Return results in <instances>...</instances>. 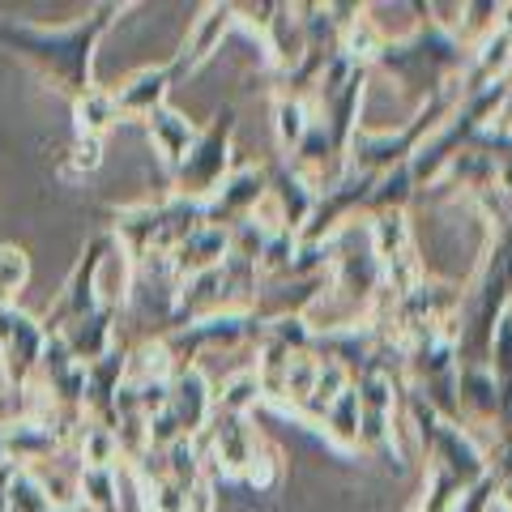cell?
I'll list each match as a JSON object with an SVG mask.
<instances>
[{"label":"cell","instance_id":"18","mask_svg":"<svg viewBox=\"0 0 512 512\" xmlns=\"http://www.w3.org/2000/svg\"><path fill=\"white\" fill-rule=\"evenodd\" d=\"M274 124H278V141L286 150H299V141L308 137V124H312V111L295 94H278L274 99Z\"/></svg>","mask_w":512,"mask_h":512},{"label":"cell","instance_id":"25","mask_svg":"<svg viewBox=\"0 0 512 512\" xmlns=\"http://www.w3.org/2000/svg\"><path fill=\"white\" fill-rule=\"evenodd\" d=\"M508 286H512V269H508Z\"/></svg>","mask_w":512,"mask_h":512},{"label":"cell","instance_id":"19","mask_svg":"<svg viewBox=\"0 0 512 512\" xmlns=\"http://www.w3.org/2000/svg\"><path fill=\"white\" fill-rule=\"evenodd\" d=\"M77 495H82V508H99V512H111L120 500V478H116V470H90V466H82V474H77Z\"/></svg>","mask_w":512,"mask_h":512},{"label":"cell","instance_id":"23","mask_svg":"<svg viewBox=\"0 0 512 512\" xmlns=\"http://www.w3.org/2000/svg\"><path fill=\"white\" fill-rule=\"evenodd\" d=\"M500 124H512V90H508V103H504V120Z\"/></svg>","mask_w":512,"mask_h":512},{"label":"cell","instance_id":"3","mask_svg":"<svg viewBox=\"0 0 512 512\" xmlns=\"http://www.w3.org/2000/svg\"><path fill=\"white\" fill-rule=\"evenodd\" d=\"M116 235L111 231H103V235H94L90 244H86V252L77 256V265H73V274L64 278V286H60V295H56V303L47 308V316L39 320L43 325V333L52 338V333H60L64 325H73V320H82V316H90L94 308H103V291H99V278H103V265H107V256H116Z\"/></svg>","mask_w":512,"mask_h":512},{"label":"cell","instance_id":"22","mask_svg":"<svg viewBox=\"0 0 512 512\" xmlns=\"http://www.w3.org/2000/svg\"><path fill=\"white\" fill-rule=\"evenodd\" d=\"M99 158H103V141L99 137H73L69 158H64V175H86V171L99 167Z\"/></svg>","mask_w":512,"mask_h":512},{"label":"cell","instance_id":"7","mask_svg":"<svg viewBox=\"0 0 512 512\" xmlns=\"http://www.w3.org/2000/svg\"><path fill=\"white\" fill-rule=\"evenodd\" d=\"M227 256H231V231L201 222V227L192 231L188 239H180V244L167 252V261H171L175 286H180L188 278H201V274H210V269H218Z\"/></svg>","mask_w":512,"mask_h":512},{"label":"cell","instance_id":"16","mask_svg":"<svg viewBox=\"0 0 512 512\" xmlns=\"http://www.w3.org/2000/svg\"><path fill=\"white\" fill-rule=\"evenodd\" d=\"M5 504H9V512H52V500H47L39 474L26 466H18L5 478Z\"/></svg>","mask_w":512,"mask_h":512},{"label":"cell","instance_id":"20","mask_svg":"<svg viewBox=\"0 0 512 512\" xmlns=\"http://www.w3.org/2000/svg\"><path fill=\"white\" fill-rule=\"evenodd\" d=\"M261 380H256V367L252 372H235L227 384H222V393H214V410L222 414H244L248 419V410L261 402Z\"/></svg>","mask_w":512,"mask_h":512},{"label":"cell","instance_id":"9","mask_svg":"<svg viewBox=\"0 0 512 512\" xmlns=\"http://www.w3.org/2000/svg\"><path fill=\"white\" fill-rule=\"evenodd\" d=\"M175 82H180V77H175L171 60L167 64H150V69H137L120 90H111L120 120H146L150 111L167 107V94H171Z\"/></svg>","mask_w":512,"mask_h":512},{"label":"cell","instance_id":"11","mask_svg":"<svg viewBox=\"0 0 512 512\" xmlns=\"http://www.w3.org/2000/svg\"><path fill=\"white\" fill-rule=\"evenodd\" d=\"M0 448H5V457L13 461V466H26L30 470L35 461L56 457L64 444H60V436L43 419H18V423L0 427Z\"/></svg>","mask_w":512,"mask_h":512},{"label":"cell","instance_id":"15","mask_svg":"<svg viewBox=\"0 0 512 512\" xmlns=\"http://www.w3.org/2000/svg\"><path fill=\"white\" fill-rule=\"evenodd\" d=\"M320 423H325V436L338 444L342 453H355L359 448V393H355V384H346Z\"/></svg>","mask_w":512,"mask_h":512},{"label":"cell","instance_id":"24","mask_svg":"<svg viewBox=\"0 0 512 512\" xmlns=\"http://www.w3.org/2000/svg\"><path fill=\"white\" fill-rule=\"evenodd\" d=\"M52 512H90V508H82V504H73V508H52Z\"/></svg>","mask_w":512,"mask_h":512},{"label":"cell","instance_id":"10","mask_svg":"<svg viewBox=\"0 0 512 512\" xmlns=\"http://www.w3.org/2000/svg\"><path fill=\"white\" fill-rule=\"evenodd\" d=\"M52 338L64 342V350L73 355V363H82V367L99 363L103 355L116 350V303H103V308H94L90 316L64 325L60 333H52Z\"/></svg>","mask_w":512,"mask_h":512},{"label":"cell","instance_id":"17","mask_svg":"<svg viewBox=\"0 0 512 512\" xmlns=\"http://www.w3.org/2000/svg\"><path fill=\"white\" fill-rule=\"evenodd\" d=\"M77 444H82V466H90V470H116L120 440H116V431H111V427H99V423L86 419Z\"/></svg>","mask_w":512,"mask_h":512},{"label":"cell","instance_id":"2","mask_svg":"<svg viewBox=\"0 0 512 512\" xmlns=\"http://www.w3.org/2000/svg\"><path fill=\"white\" fill-rule=\"evenodd\" d=\"M231 133H235V107H222L210 120V128H201L192 150L184 154V163L171 171L175 197L184 201H210L218 184L231 175Z\"/></svg>","mask_w":512,"mask_h":512},{"label":"cell","instance_id":"21","mask_svg":"<svg viewBox=\"0 0 512 512\" xmlns=\"http://www.w3.org/2000/svg\"><path fill=\"white\" fill-rule=\"evenodd\" d=\"M30 278V261L22 248L0 244V303H18V291Z\"/></svg>","mask_w":512,"mask_h":512},{"label":"cell","instance_id":"6","mask_svg":"<svg viewBox=\"0 0 512 512\" xmlns=\"http://www.w3.org/2000/svg\"><path fill=\"white\" fill-rule=\"evenodd\" d=\"M167 414L175 419V427H180L184 440H197L201 431L210 427V419H214V389H210V380H205V372L197 363L180 367V372L171 376V384H167Z\"/></svg>","mask_w":512,"mask_h":512},{"label":"cell","instance_id":"14","mask_svg":"<svg viewBox=\"0 0 512 512\" xmlns=\"http://www.w3.org/2000/svg\"><path fill=\"white\" fill-rule=\"evenodd\" d=\"M120 120L116 111V99H111V90L94 86L90 94H82V99H73V124H77V137H107V128Z\"/></svg>","mask_w":512,"mask_h":512},{"label":"cell","instance_id":"1","mask_svg":"<svg viewBox=\"0 0 512 512\" xmlns=\"http://www.w3.org/2000/svg\"><path fill=\"white\" fill-rule=\"evenodd\" d=\"M128 5H94L73 26H35V22H0V47L22 56L47 86L64 99H82L94 90V52Z\"/></svg>","mask_w":512,"mask_h":512},{"label":"cell","instance_id":"26","mask_svg":"<svg viewBox=\"0 0 512 512\" xmlns=\"http://www.w3.org/2000/svg\"><path fill=\"white\" fill-rule=\"evenodd\" d=\"M414 512H419V508H414Z\"/></svg>","mask_w":512,"mask_h":512},{"label":"cell","instance_id":"8","mask_svg":"<svg viewBox=\"0 0 512 512\" xmlns=\"http://www.w3.org/2000/svg\"><path fill=\"white\" fill-rule=\"evenodd\" d=\"M235 22H239V18H235V5H205L201 18L192 22L184 47L171 56L175 77H192V73H197L201 64L222 47V39H227V30H231Z\"/></svg>","mask_w":512,"mask_h":512},{"label":"cell","instance_id":"13","mask_svg":"<svg viewBox=\"0 0 512 512\" xmlns=\"http://www.w3.org/2000/svg\"><path fill=\"white\" fill-rule=\"evenodd\" d=\"M487 367L495 376V414H500V427H504V444L512 448V316L495 325Z\"/></svg>","mask_w":512,"mask_h":512},{"label":"cell","instance_id":"12","mask_svg":"<svg viewBox=\"0 0 512 512\" xmlns=\"http://www.w3.org/2000/svg\"><path fill=\"white\" fill-rule=\"evenodd\" d=\"M141 124H146V133H150L154 150H158V158H163L167 171L180 167L184 154L192 150V141H197V128H192V120H184L175 107H158Z\"/></svg>","mask_w":512,"mask_h":512},{"label":"cell","instance_id":"5","mask_svg":"<svg viewBox=\"0 0 512 512\" xmlns=\"http://www.w3.org/2000/svg\"><path fill=\"white\" fill-rule=\"evenodd\" d=\"M269 197V171L261 167H244V171H231L227 180L218 184V192L210 201H201L205 222L210 227H227L235 231L239 222H248L256 214V205Z\"/></svg>","mask_w":512,"mask_h":512},{"label":"cell","instance_id":"4","mask_svg":"<svg viewBox=\"0 0 512 512\" xmlns=\"http://www.w3.org/2000/svg\"><path fill=\"white\" fill-rule=\"evenodd\" d=\"M47 333L35 316H26L18 303H0V372L13 389H26L39 372Z\"/></svg>","mask_w":512,"mask_h":512}]
</instances>
